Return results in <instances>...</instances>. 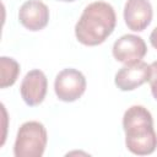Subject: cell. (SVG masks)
<instances>
[{"label":"cell","mask_w":157,"mask_h":157,"mask_svg":"<svg viewBox=\"0 0 157 157\" xmlns=\"http://www.w3.org/2000/svg\"><path fill=\"white\" fill-rule=\"evenodd\" d=\"M151 75H150V86H151V93L153 96V98L157 101V60L153 61L151 65Z\"/></svg>","instance_id":"cell-11"},{"label":"cell","mask_w":157,"mask_h":157,"mask_svg":"<svg viewBox=\"0 0 157 157\" xmlns=\"http://www.w3.org/2000/svg\"><path fill=\"white\" fill-rule=\"evenodd\" d=\"M151 67L145 61L125 64L115 74V86L120 91H132L150 80Z\"/></svg>","instance_id":"cell-7"},{"label":"cell","mask_w":157,"mask_h":157,"mask_svg":"<svg viewBox=\"0 0 157 157\" xmlns=\"http://www.w3.org/2000/svg\"><path fill=\"white\" fill-rule=\"evenodd\" d=\"M0 72H1V78H0V87L6 88L12 86L20 74V64L7 56H1L0 58Z\"/></svg>","instance_id":"cell-10"},{"label":"cell","mask_w":157,"mask_h":157,"mask_svg":"<svg viewBox=\"0 0 157 157\" xmlns=\"http://www.w3.org/2000/svg\"><path fill=\"white\" fill-rule=\"evenodd\" d=\"M152 5L148 0H128L124 6V21L129 29L141 32L152 21Z\"/></svg>","instance_id":"cell-9"},{"label":"cell","mask_w":157,"mask_h":157,"mask_svg":"<svg viewBox=\"0 0 157 157\" xmlns=\"http://www.w3.org/2000/svg\"><path fill=\"white\" fill-rule=\"evenodd\" d=\"M18 21L32 32L40 31L49 22V9L40 0H27L18 10Z\"/></svg>","instance_id":"cell-8"},{"label":"cell","mask_w":157,"mask_h":157,"mask_svg":"<svg viewBox=\"0 0 157 157\" xmlns=\"http://www.w3.org/2000/svg\"><path fill=\"white\" fill-rule=\"evenodd\" d=\"M58 1H65V2H71V1H75V0H58Z\"/></svg>","instance_id":"cell-13"},{"label":"cell","mask_w":157,"mask_h":157,"mask_svg":"<svg viewBox=\"0 0 157 157\" xmlns=\"http://www.w3.org/2000/svg\"><path fill=\"white\" fill-rule=\"evenodd\" d=\"M48 88V80L43 71L34 69L28 71L20 87V93L22 99L28 107H36L39 105L47 94Z\"/></svg>","instance_id":"cell-6"},{"label":"cell","mask_w":157,"mask_h":157,"mask_svg":"<svg viewBox=\"0 0 157 157\" xmlns=\"http://www.w3.org/2000/svg\"><path fill=\"white\" fill-rule=\"evenodd\" d=\"M86 77L76 69L61 70L54 81V91L56 97L63 102H75L86 91Z\"/></svg>","instance_id":"cell-4"},{"label":"cell","mask_w":157,"mask_h":157,"mask_svg":"<svg viewBox=\"0 0 157 157\" xmlns=\"http://www.w3.org/2000/svg\"><path fill=\"white\" fill-rule=\"evenodd\" d=\"M112 53L115 60L123 64H134L146 55L147 47L141 37L135 34H124L114 42Z\"/></svg>","instance_id":"cell-5"},{"label":"cell","mask_w":157,"mask_h":157,"mask_svg":"<svg viewBox=\"0 0 157 157\" xmlns=\"http://www.w3.org/2000/svg\"><path fill=\"white\" fill-rule=\"evenodd\" d=\"M150 43L155 49H157V27H155L150 34Z\"/></svg>","instance_id":"cell-12"},{"label":"cell","mask_w":157,"mask_h":157,"mask_svg":"<svg viewBox=\"0 0 157 157\" xmlns=\"http://www.w3.org/2000/svg\"><path fill=\"white\" fill-rule=\"evenodd\" d=\"M48 135L44 125L36 120L23 123L16 135L13 145L15 157H40L44 153Z\"/></svg>","instance_id":"cell-3"},{"label":"cell","mask_w":157,"mask_h":157,"mask_svg":"<svg viewBox=\"0 0 157 157\" xmlns=\"http://www.w3.org/2000/svg\"><path fill=\"white\" fill-rule=\"evenodd\" d=\"M117 15L113 6L105 1L88 4L75 25L77 40L88 47L102 44L114 31Z\"/></svg>","instance_id":"cell-1"},{"label":"cell","mask_w":157,"mask_h":157,"mask_svg":"<svg viewBox=\"0 0 157 157\" xmlns=\"http://www.w3.org/2000/svg\"><path fill=\"white\" fill-rule=\"evenodd\" d=\"M123 129L125 132L126 148L137 156L155 152L157 147V134L153 129V119L144 105H131L123 115Z\"/></svg>","instance_id":"cell-2"}]
</instances>
